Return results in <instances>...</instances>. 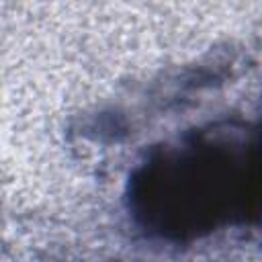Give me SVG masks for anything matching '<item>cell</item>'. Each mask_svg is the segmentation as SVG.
Returning a JSON list of instances; mask_svg holds the SVG:
<instances>
[{
  "instance_id": "obj_1",
  "label": "cell",
  "mask_w": 262,
  "mask_h": 262,
  "mask_svg": "<svg viewBox=\"0 0 262 262\" xmlns=\"http://www.w3.org/2000/svg\"><path fill=\"white\" fill-rule=\"evenodd\" d=\"M256 135L203 131L154 151L133 174L131 211L151 233L188 242L254 221L260 199Z\"/></svg>"
}]
</instances>
